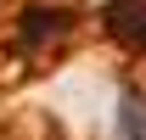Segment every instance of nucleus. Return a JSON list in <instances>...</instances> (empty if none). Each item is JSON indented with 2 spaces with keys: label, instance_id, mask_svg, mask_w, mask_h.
<instances>
[{
  "label": "nucleus",
  "instance_id": "2",
  "mask_svg": "<svg viewBox=\"0 0 146 140\" xmlns=\"http://www.w3.org/2000/svg\"><path fill=\"white\" fill-rule=\"evenodd\" d=\"M118 140H146V101H141V95H124V112H118Z\"/></svg>",
  "mask_w": 146,
  "mask_h": 140
},
{
  "label": "nucleus",
  "instance_id": "1",
  "mask_svg": "<svg viewBox=\"0 0 146 140\" xmlns=\"http://www.w3.org/2000/svg\"><path fill=\"white\" fill-rule=\"evenodd\" d=\"M112 39H124L135 51H146V0H107V11H101Z\"/></svg>",
  "mask_w": 146,
  "mask_h": 140
}]
</instances>
